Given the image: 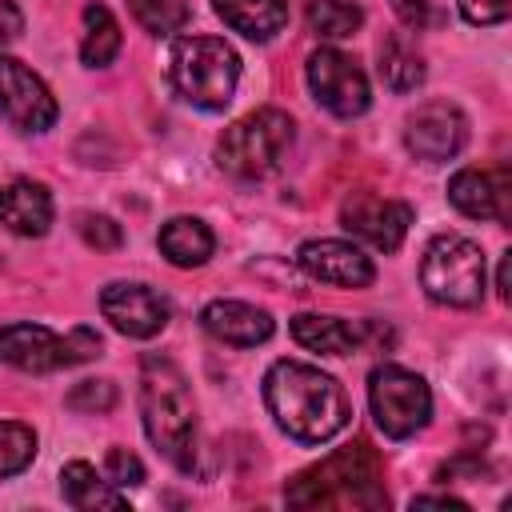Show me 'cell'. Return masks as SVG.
Returning <instances> with one entry per match:
<instances>
[{
    "mask_svg": "<svg viewBox=\"0 0 512 512\" xmlns=\"http://www.w3.org/2000/svg\"><path fill=\"white\" fill-rule=\"evenodd\" d=\"M264 404L280 432L300 444L332 440L348 424V396L344 388L300 360H276L264 372Z\"/></svg>",
    "mask_w": 512,
    "mask_h": 512,
    "instance_id": "6da1fadb",
    "label": "cell"
},
{
    "mask_svg": "<svg viewBox=\"0 0 512 512\" xmlns=\"http://www.w3.org/2000/svg\"><path fill=\"white\" fill-rule=\"evenodd\" d=\"M140 412H144V432L156 444V452L188 472L196 460V404H192L184 372L168 356H144Z\"/></svg>",
    "mask_w": 512,
    "mask_h": 512,
    "instance_id": "7a4b0ae2",
    "label": "cell"
},
{
    "mask_svg": "<svg viewBox=\"0 0 512 512\" xmlns=\"http://www.w3.org/2000/svg\"><path fill=\"white\" fill-rule=\"evenodd\" d=\"M284 496L292 508H380V504H388L380 460L364 440H356V444L324 456L320 464L304 468L300 476H292Z\"/></svg>",
    "mask_w": 512,
    "mask_h": 512,
    "instance_id": "3957f363",
    "label": "cell"
},
{
    "mask_svg": "<svg viewBox=\"0 0 512 512\" xmlns=\"http://www.w3.org/2000/svg\"><path fill=\"white\" fill-rule=\"evenodd\" d=\"M168 76L188 104L204 112H220L236 92L240 56L220 36H180L168 56Z\"/></svg>",
    "mask_w": 512,
    "mask_h": 512,
    "instance_id": "277c9868",
    "label": "cell"
},
{
    "mask_svg": "<svg viewBox=\"0 0 512 512\" xmlns=\"http://www.w3.org/2000/svg\"><path fill=\"white\" fill-rule=\"evenodd\" d=\"M292 136H296V124L288 112L256 108V112H248L224 128V136L216 140V164L228 176L260 180V176L280 168L284 152L292 148Z\"/></svg>",
    "mask_w": 512,
    "mask_h": 512,
    "instance_id": "5b68a950",
    "label": "cell"
},
{
    "mask_svg": "<svg viewBox=\"0 0 512 512\" xmlns=\"http://www.w3.org/2000/svg\"><path fill=\"white\" fill-rule=\"evenodd\" d=\"M484 252L476 240L460 232H444L424 248L420 284L436 304L448 308H476L484 300Z\"/></svg>",
    "mask_w": 512,
    "mask_h": 512,
    "instance_id": "8992f818",
    "label": "cell"
},
{
    "mask_svg": "<svg viewBox=\"0 0 512 512\" xmlns=\"http://www.w3.org/2000/svg\"><path fill=\"white\" fill-rule=\"evenodd\" d=\"M100 356V336L92 328H72L68 336H56L44 324H4L0 328V360L20 372H56Z\"/></svg>",
    "mask_w": 512,
    "mask_h": 512,
    "instance_id": "52a82bcc",
    "label": "cell"
},
{
    "mask_svg": "<svg viewBox=\"0 0 512 512\" xmlns=\"http://www.w3.org/2000/svg\"><path fill=\"white\" fill-rule=\"evenodd\" d=\"M368 404H372V416H376L380 432L392 436V440L416 436L432 416L428 384L416 372L400 368V364H380L368 376Z\"/></svg>",
    "mask_w": 512,
    "mask_h": 512,
    "instance_id": "ba28073f",
    "label": "cell"
},
{
    "mask_svg": "<svg viewBox=\"0 0 512 512\" xmlns=\"http://www.w3.org/2000/svg\"><path fill=\"white\" fill-rule=\"evenodd\" d=\"M308 88H312L316 104H324L332 116H344V120L360 116L372 104L364 68L340 48H316L308 56Z\"/></svg>",
    "mask_w": 512,
    "mask_h": 512,
    "instance_id": "9c48e42d",
    "label": "cell"
},
{
    "mask_svg": "<svg viewBox=\"0 0 512 512\" xmlns=\"http://www.w3.org/2000/svg\"><path fill=\"white\" fill-rule=\"evenodd\" d=\"M0 116L20 132H44L56 120V96L48 84L8 52H0Z\"/></svg>",
    "mask_w": 512,
    "mask_h": 512,
    "instance_id": "30bf717a",
    "label": "cell"
},
{
    "mask_svg": "<svg viewBox=\"0 0 512 512\" xmlns=\"http://www.w3.org/2000/svg\"><path fill=\"white\" fill-rule=\"evenodd\" d=\"M340 224L364 244H372L376 252H396L408 236L412 208L404 200H388L376 192H352L340 204Z\"/></svg>",
    "mask_w": 512,
    "mask_h": 512,
    "instance_id": "8fae6325",
    "label": "cell"
},
{
    "mask_svg": "<svg viewBox=\"0 0 512 512\" xmlns=\"http://www.w3.org/2000/svg\"><path fill=\"white\" fill-rule=\"evenodd\" d=\"M468 140V120L456 104L448 100H428L420 104L408 124H404V144L416 160L424 164H440V160H452Z\"/></svg>",
    "mask_w": 512,
    "mask_h": 512,
    "instance_id": "7c38bea8",
    "label": "cell"
},
{
    "mask_svg": "<svg viewBox=\"0 0 512 512\" xmlns=\"http://www.w3.org/2000/svg\"><path fill=\"white\" fill-rule=\"evenodd\" d=\"M100 312L120 336L132 340H148L168 324V300L148 284H108L100 292Z\"/></svg>",
    "mask_w": 512,
    "mask_h": 512,
    "instance_id": "4fadbf2b",
    "label": "cell"
},
{
    "mask_svg": "<svg viewBox=\"0 0 512 512\" xmlns=\"http://www.w3.org/2000/svg\"><path fill=\"white\" fill-rule=\"evenodd\" d=\"M448 200L468 220H508L512 216V176L508 168H460L448 180Z\"/></svg>",
    "mask_w": 512,
    "mask_h": 512,
    "instance_id": "5bb4252c",
    "label": "cell"
},
{
    "mask_svg": "<svg viewBox=\"0 0 512 512\" xmlns=\"http://www.w3.org/2000/svg\"><path fill=\"white\" fill-rule=\"evenodd\" d=\"M296 264L312 280L332 284V288H368L376 280L372 260L348 240H304L296 252Z\"/></svg>",
    "mask_w": 512,
    "mask_h": 512,
    "instance_id": "9a60e30c",
    "label": "cell"
},
{
    "mask_svg": "<svg viewBox=\"0 0 512 512\" xmlns=\"http://www.w3.org/2000/svg\"><path fill=\"white\" fill-rule=\"evenodd\" d=\"M200 324L224 340V344H236V348H256L272 336V316L256 304H244V300H212L204 312H200Z\"/></svg>",
    "mask_w": 512,
    "mask_h": 512,
    "instance_id": "2e32d148",
    "label": "cell"
},
{
    "mask_svg": "<svg viewBox=\"0 0 512 512\" xmlns=\"http://www.w3.org/2000/svg\"><path fill=\"white\" fill-rule=\"evenodd\" d=\"M52 212V196L36 180H12L0 188V224L16 236H44Z\"/></svg>",
    "mask_w": 512,
    "mask_h": 512,
    "instance_id": "e0dca14e",
    "label": "cell"
},
{
    "mask_svg": "<svg viewBox=\"0 0 512 512\" xmlns=\"http://www.w3.org/2000/svg\"><path fill=\"white\" fill-rule=\"evenodd\" d=\"M212 8L232 32L256 44L272 40L288 24V0H212Z\"/></svg>",
    "mask_w": 512,
    "mask_h": 512,
    "instance_id": "ac0fdd59",
    "label": "cell"
},
{
    "mask_svg": "<svg viewBox=\"0 0 512 512\" xmlns=\"http://www.w3.org/2000/svg\"><path fill=\"white\" fill-rule=\"evenodd\" d=\"M292 340L308 352H320V356H348L360 344V328H352L340 316L300 312V316H292Z\"/></svg>",
    "mask_w": 512,
    "mask_h": 512,
    "instance_id": "d6986e66",
    "label": "cell"
},
{
    "mask_svg": "<svg viewBox=\"0 0 512 512\" xmlns=\"http://www.w3.org/2000/svg\"><path fill=\"white\" fill-rule=\"evenodd\" d=\"M60 492H64V500H68L72 508H80V512H100V508L120 512V508H128V500L116 492V484H108V476H100V472H96L92 464H84V460L64 464V472H60Z\"/></svg>",
    "mask_w": 512,
    "mask_h": 512,
    "instance_id": "ffe728a7",
    "label": "cell"
},
{
    "mask_svg": "<svg viewBox=\"0 0 512 512\" xmlns=\"http://www.w3.org/2000/svg\"><path fill=\"white\" fill-rule=\"evenodd\" d=\"M212 248H216V240H212L208 224L196 216H172L160 228V252L176 268H200L212 256Z\"/></svg>",
    "mask_w": 512,
    "mask_h": 512,
    "instance_id": "44dd1931",
    "label": "cell"
},
{
    "mask_svg": "<svg viewBox=\"0 0 512 512\" xmlns=\"http://www.w3.org/2000/svg\"><path fill=\"white\" fill-rule=\"evenodd\" d=\"M120 52V24L104 4H84V40H80V60L88 68L112 64Z\"/></svg>",
    "mask_w": 512,
    "mask_h": 512,
    "instance_id": "7402d4cb",
    "label": "cell"
},
{
    "mask_svg": "<svg viewBox=\"0 0 512 512\" xmlns=\"http://www.w3.org/2000/svg\"><path fill=\"white\" fill-rule=\"evenodd\" d=\"M380 80L392 92H412L424 80V60L404 36H392L380 44Z\"/></svg>",
    "mask_w": 512,
    "mask_h": 512,
    "instance_id": "603a6c76",
    "label": "cell"
},
{
    "mask_svg": "<svg viewBox=\"0 0 512 512\" xmlns=\"http://www.w3.org/2000/svg\"><path fill=\"white\" fill-rule=\"evenodd\" d=\"M364 24V12L356 0H312L308 4V28L324 40H344Z\"/></svg>",
    "mask_w": 512,
    "mask_h": 512,
    "instance_id": "cb8c5ba5",
    "label": "cell"
},
{
    "mask_svg": "<svg viewBox=\"0 0 512 512\" xmlns=\"http://www.w3.org/2000/svg\"><path fill=\"white\" fill-rule=\"evenodd\" d=\"M128 12L152 36H176L188 24V4L184 0H128Z\"/></svg>",
    "mask_w": 512,
    "mask_h": 512,
    "instance_id": "d4e9b609",
    "label": "cell"
},
{
    "mask_svg": "<svg viewBox=\"0 0 512 512\" xmlns=\"http://www.w3.org/2000/svg\"><path fill=\"white\" fill-rule=\"evenodd\" d=\"M36 456V432L20 420H0V480L24 472Z\"/></svg>",
    "mask_w": 512,
    "mask_h": 512,
    "instance_id": "484cf974",
    "label": "cell"
},
{
    "mask_svg": "<svg viewBox=\"0 0 512 512\" xmlns=\"http://www.w3.org/2000/svg\"><path fill=\"white\" fill-rule=\"evenodd\" d=\"M76 228H80L84 244H92V248H120V244H124V232H120V224H116L112 216L80 212V216H76Z\"/></svg>",
    "mask_w": 512,
    "mask_h": 512,
    "instance_id": "4316f807",
    "label": "cell"
},
{
    "mask_svg": "<svg viewBox=\"0 0 512 512\" xmlns=\"http://www.w3.org/2000/svg\"><path fill=\"white\" fill-rule=\"evenodd\" d=\"M112 404H116V388L108 380H80L68 392V408L76 412H108Z\"/></svg>",
    "mask_w": 512,
    "mask_h": 512,
    "instance_id": "83f0119b",
    "label": "cell"
},
{
    "mask_svg": "<svg viewBox=\"0 0 512 512\" xmlns=\"http://www.w3.org/2000/svg\"><path fill=\"white\" fill-rule=\"evenodd\" d=\"M104 476H108V484H116V488H136V484H144V464H140L128 448H108V456H104Z\"/></svg>",
    "mask_w": 512,
    "mask_h": 512,
    "instance_id": "f1b7e54d",
    "label": "cell"
},
{
    "mask_svg": "<svg viewBox=\"0 0 512 512\" xmlns=\"http://www.w3.org/2000/svg\"><path fill=\"white\" fill-rule=\"evenodd\" d=\"M456 4L468 24H500L512 12V0H456Z\"/></svg>",
    "mask_w": 512,
    "mask_h": 512,
    "instance_id": "f546056e",
    "label": "cell"
},
{
    "mask_svg": "<svg viewBox=\"0 0 512 512\" xmlns=\"http://www.w3.org/2000/svg\"><path fill=\"white\" fill-rule=\"evenodd\" d=\"M392 8L404 20V28H424L428 24V0H392Z\"/></svg>",
    "mask_w": 512,
    "mask_h": 512,
    "instance_id": "4dcf8cb0",
    "label": "cell"
},
{
    "mask_svg": "<svg viewBox=\"0 0 512 512\" xmlns=\"http://www.w3.org/2000/svg\"><path fill=\"white\" fill-rule=\"evenodd\" d=\"M412 508H456V512H464L468 504H464V500H456V496H416V500H412Z\"/></svg>",
    "mask_w": 512,
    "mask_h": 512,
    "instance_id": "1f68e13d",
    "label": "cell"
},
{
    "mask_svg": "<svg viewBox=\"0 0 512 512\" xmlns=\"http://www.w3.org/2000/svg\"><path fill=\"white\" fill-rule=\"evenodd\" d=\"M508 264H512V252H504V256H500V276H496V292H500V300H508V296H512V288H508Z\"/></svg>",
    "mask_w": 512,
    "mask_h": 512,
    "instance_id": "d6a6232c",
    "label": "cell"
}]
</instances>
